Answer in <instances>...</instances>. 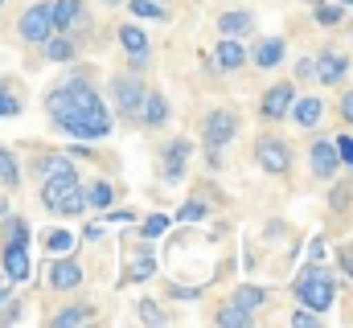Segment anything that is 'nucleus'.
Returning <instances> with one entry per match:
<instances>
[{"mask_svg":"<svg viewBox=\"0 0 353 328\" xmlns=\"http://www.w3.org/2000/svg\"><path fill=\"white\" fill-rule=\"evenodd\" d=\"M308 168L316 181H333L341 176V161H337V148H333V136H316L312 148H308Z\"/></svg>","mask_w":353,"mask_h":328,"instance_id":"14","label":"nucleus"},{"mask_svg":"<svg viewBox=\"0 0 353 328\" xmlns=\"http://www.w3.org/2000/svg\"><path fill=\"white\" fill-rule=\"evenodd\" d=\"M17 320H21V300L8 291V296L0 300V325H17Z\"/></svg>","mask_w":353,"mask_h":328,"instance_id":"42","label":"nucleus"},{"mask_svg":"<svg viewBox=\"0 0 353 328\" xmlns=\"http://www.w3.org/2000/svg\"><path fill=\"white\" fill-rule=\"evenodd\" d=\"M4 4H8V0H0V8H4Z\"/></svg>","mask_w":353,"mask_h":328,"instance_id":"55","label":"nucleus"},{"mask_svg":"<svg viewBox=\"0 0 353 328\" xmlns=\"http://www.w3.org/2000/svg\"><path fill=\"white\" fill-rule=\"evenodd\" d=\"M288 119H292L300 132H316L321 119H325V99H321V94H296L292 107H288Z\"/></svg>","mask_w":353,"mask_h":328,"instance_id":"15","label":"nucleus"},{"mask_svg":"<svg viewBox=\"0 0 353 328\" xmlns=\"http://www.w3.org/2000/svg\"><path fill=\"white\" fill-rule=\"evenodd\" d=\"M83 279H87V271H83V263L74 258V250H70V254H50V263H46V283H50V291H58V296L79 291Z\"/></svg>","mask_w":353,"mask_h":328,"instance_id":"7","label":"nucleus"},{"mask_svg":"<svg viewBox=\"0 0 353 328\" xmlns=\"http://www.w3.org/2000/svg\"><path fill=\"white\" fill-rule=\"evenodd\" d=\"M222 328H251L255 325V312L251 308H243V304H234V300H226L222 308H218V316H214Z\"/></svg>","mask_w":353,"mask_h":328,"instance_id":"31","label":"nucleus"},{"mask_svg":"<svg viewBox=\"0 0 353 328\" xmlns=\"http://www.w3.org/2000/svg\"><path fill=\"white\" fill-rule=\"evenodd\" d=\"M189 156H193V140H189V136H173V140L161 148V161H157L161 181H165V185L185 181V176H189Z\"/></svg>","mask_w":353,"mask_h":328,"instance_id":"9","label":"nucleus"},{"mask_svg":"<svg viewBox=\"0 0 353 328\" xmlns=\"http://www.w3.org/2000/svg\"><path fill=\"white\" fill-rule=\"evenodd\" d=\"M292 99H296V82H275V86H267L263 99H259V115H263L267 123H283L288 119V107H292Z\"/></svg>","mask_w":353,"mask_h":328,"instance_id":"13","label":"nucleus"},{"mask_svg":"<svg viewBox=\"0 0 353 328\" xmlns=\"http://www.w3.org/2000/svg\"><path fill=\"white\" fill-rule=\"evenodd\" d=\"M0 214H8V197L4 193H0Z\"/></svg>","mask_w":353,"mask_h":328,"instance_id":"52","label":"nucleus"},{"mask_svg":"<svg viewBox=\"0 0 353 328\" xmlns=\"http://www.w3.org/2000/svg\"><path fill=\"white\" fill-rule=\"evenodd\" d=\"M345 17H350V8L337 4V0H316V4H312V21H316L321 29H341Z\"/></svg>","mask_w":353,"mask_h":328,"instance_id":"27","label":"nucleus"},{"mask_svg":"<svg viewBox=\"0 0 353 328\" xmlns=\"http://www.w3.org/2000/svg\"><path fill=\"white\" fill-rule=\"evenodd\" d=\"M337 291H341L337 271L325 267V263H304V267L296 271V279H292V296H296L304 308L321 312V316L337 304Z\"/></svg>","mask_w":353,"mask_h":328,"instance_id":"3","label":"nucleus"},{"mask_svg":"<svg viewBox=\"0 0 353 328\" xmlns=\"http://www.w3.org/2000/svg\"><path fill=\"white\" fill-rule=\"evenodd\" d=\"M107 238V222H87L83 226V243H103Z\"/></svg>","mask_w":353,"mask_h":328,"instance_id":"46","label":"nucleus"},{"mask_svg":"<svg viewBox=\"0 0 353 328\" xmlns=\"http://www.w3.org/2000/svg\"><path fill=\"white\" fill-rule=\"evenodd\" d=\"M50 33H58L54 29V17H50V0H37V4H29L25 12H21V21H17V37L25 41V45H41Z\"/></svg>","mask_w":353,"mask_h":328,"instance_id":"8","label":"nucleus"},{"mask_svg":"<svg viewBox=\"0 0 353 328\" xmlns=\"http://www.w3.org/2000/svg\"><path fill=\"white\" fill-rule=\"evenodd\" d=\"M37 50H41L46 62H54V66H70V62L79 58V37H74V33H50Z\"/></svg>","mask_w":353,"mask_h":328,"instance_id":"18","label":"nucleus"},{"mask_svg":"<svg viewBox=\"0 0 353 328\" xmlns=\"http://www.w3.org/2000/svg\"><path fill=\"white\" fill-rule=\"evenodd\" d=\"M0 185H4V189H12V193L25 185V164L17 161V152H12V148H4V144H0Z\"/></svg>","mask_w":353,"mask_h":328,"instance_id":"26","label":"nucleus"},{"mask_svg":"<svg viewBox=\"0 0 353 328\" xmlns=\"http://www.w3.org/2000/svg\"><path fill=\"white\" fill-rule=\"evenodd\" d=\"M333 258H337L341 279H350V283H353V243H341L337 250H333Z\"/></svg>","mask_w":353,"mask_h":328,"instance_id":"41","label":"nucleus"},{"mask_svg":"<svg viewBox=\"0 0 353 328\" xmlns=\"http://www.w3.org/2000/svg\"><path fill=\"white\" fill-rule=\"evenodd\" d=\"M288 58V37H259L251 50H247V62L255 70H279Z\"/></svg>","mask_w":353,"mask_h":328,"instance_id":"17","label":"nucleus"},{"mask_svg":"<svg viewBox=\"0 0 353 328\" xmlns=\"http://www.w3.org/2000/svg\"><path fill=\"white\" fill-rule=\"evenodd\" d=\"M243 136V119H239V111H230V107H214L205 119H201V144L205 148H230L234 140Z\"/></svg>","mask_w":353,"mask_h":328,"instance_id":"5","label":"nucleus"},{"mask_svg":"<svg viewBox=\"0 0 353 328\" xmlns=\"http://www.w3.org/2000/svg\"><path fill=\"white\" fill-rule=\"evenodd\" d=\"M173 115V103L165 90H144V103H140V115H136V127L144 132H161Z\"/></svg>","mask_w":353,"mask_h":328,"instance_id":"12","label":"nucleus"},{"mask_svg":"<svg viewBox=\"0 0 353 328\" xmlns=\"http://www.w3.org/2000/svg\"><path fill=\"white\" fill-rule=\"evenodd\" d=\"M201 161H205L210 172H222V148H205V144H201Z\"/></svg>","mask_w":353,"mask_h":328,"instance_id":"48","label":"nucleus"},{"mask_svg":"<svg viewBox=\"0 0 353 328\" xmlns=\"http://www.w3.org/2000/svg\"><path fill=\"white\" fill-rule=\"evenodd\" d=\"M136 320H144V325H169V312H165L157 300H148V296H144V300L136 304Z\"/></svg>","mask_w":353,"mask_h":328,"instance_id":"38","label":"nucleus"},{"mask_svg":"<svg viewBox=\"0 0 353 328\" xmlns=\"http://www.w3.org/2000/svg\"><path fill=\"white\" fill-rule=\"evenodd\" d=\"M304 254H308L304 263H325V254H329V238H325V234H312V238H308V250H304Z\"/></svg>","mask_w":353,"mask_h":328,"instance_id":"43","label":"nucleus"},{"mask_svg":"<svg viewBox=\"0 0 353 328\" xmlns=\"http://www.w3.org/2000/svg\"><path fill=\"white\" fill-rule=\"evenodd\" d=\"M333 148H337L341 168H353V136L350 132H337V136H333Z\"/></svg>","mask_w":353,"mask_h":328,"instance_id":"39","label":"nucleus"},{"mask_svg":"<svg viewBox=\"0 0 353 328\" xmlns=\"http://www.w3.org/2000/svg\"><path fill=\"white\" fill-rule=\"evenodd\" d=\"M8 291H12V287H8V283H4V275H0V300H4Z\"/></svg>","mask_w":353,"mask_h":328,"instance_id":"51","label":"nucleus"},{"mask_svg":"<svg viewBox=\"0 0 353 328\" xmlns=\"http://www.w3.org/2000/svg\"><path fill=\"white\" fill-rule=\"evenodd\" d=\"M169 226H173V218L157 209V214H148V218L136 226V234H140L144 243H157V238H165V234H169Z\"/></svg>","mask_w":353,"mask_h":328,"instance_id":"33","label":"nucleus"},{"mask_svg":"<svg viewBox=\"0 0 353 328\" xmlns=\"http://www.w3.org/2000/svg\"><path fill=\"white\" fill-rule=\"evenodd\" d=\"M296 79H300V82H312V58H308V54L296 62Z\"/></svg>","mask_w":353,"mask_h":328,"instance_id":"50","label":"nucleus"},{"mask_svg":"<svg viewBox=\"0 0 353 328\" xmlns=\"http://www.w3.org/2000/svg\"><path fill=\"white\" fill-rule=\"evenodd\" d=\"M176 226H197V222H210V201L201 197V193H193V197H185V205L169 214Z\"/></svg>","mask_w":353,"mask_h":328,"instance_id":"25","label":"nucleus"},{"mask_svg":"<svg viewBox=\"0 0 353 328\" xmlns=\"http://www.w3.org/2000/svg\"><path fill=\"white\" fill-rule=\"evenodd\" d=\"M288 320H292L296 328H316V325H321V312H312V308H304V304H300Z\"/></svg>","mask_w":353,"mask_h":328,"instance_id":"44","label":"nucleus"},{"mask_svg":"<svg viewBox=\"0 0 353 328\" xmlns=\"http://www.w3.org/2000/svg\"><path fill=\"white\" fill-rule=\"evenodd\" d=\"M103 4H111V8H123V0H103Z\"/></svg>","mask_w":353,"mask_h":328,"instance_id":"53","label":"nucleus"},{"mask_svg":"<svg viewBox=\"0 0 353 328\" xmlns=\"http://www.w3.org/2000/svg\"><path fill=\"white\" fill-rule=\"evenodd\" d=\"M283 234H288V226H283V222H267V230H263V238H267V243H279Z\"/></svg>","mask_w":353,"mask_h":328,"instance_id":"49","label":"nucleus"},{"mask_svg":"<svg viewBox=\"0 0 353 328\" xmlns=\"http://www.w3.org/2000/svg\"><path fill=\"white\" fill-rule=\"evenodd\" d=\"M345 74H350V54H341V50L312 54V79L321 82V86H341Z\"/></svg>","mask_w":353,"mask_h":328,"instance_id":"11","label":"nucleus"},{"mask_svg":"<svg viewBox=\"0 0 353 328\" xmlns=\"http://www.w3.org/2000/svg\"><path fill=\"white\" fill-rule=\"evenodd\" d=\"M353 205V181H337L333 176V189H329V209L333 214H341V209H350Z\"/></svg>","mask_w":353,"mask_h":328,"instance_id":"37","label":"nucleus"},{"mask_svg":"<svg viewBox=\"0 0 353 328\" xmlns=\"http://www.w3.org/2000/svg\"><path fill=\"white\" fill-rule=\"evenodd\" d=\"M41 107H46L50 123H54L62 136L87 140V144L107 140V136H111V123H115V115H111L103 90L94 86V66L79 62V58L70 62V70H66L62 79L46 90V103H41Z\"/></svg>","mask_w":353,"mask_h":328,"instance_id":"1","label":"nucleus"},{"mask_svg":"<svg viewBox=\"0 0 353 328\" xmlns=\"http://www.w3.org/2000/svg\"><path fill=\"white\" fill-rule=\"evenodd\" d=\"M337 4H345V8H353V0H337Z\"/></svg>","mask_w":353,"mask_h":328,"instance_id":"54","label":"nucleus"},{"mask_svg":"<svg viewBox=\"0 0 353 328\" xmlns=\"http://www.w3.org/2000/svg\"><path fill=\"white\" fill-rule=\"evenodd\" d=\"M50 17L58 33H79V25H87V4L83 0H50Z\"/></svg>","mask_w":353,"mask_h":328,"instance_id":"20","label":"nucleus"},{"mask_svg":"<svg viewBox=\"0 0 353 328\" xmlns=\"http://www.w3.org/2000/svg\"><path fill=\"white\" fill-rule=\"evenodd\" d=\"M33 238V230H29V218H21V214H0V243H21L29 246Z\"/></svg>","mask_w":353,"mask_h":328,"instance_id":"28","label":"nucleus"},{"mask_svg":"<svg viewBox=\"0 0 353 328\" xmlns=\"http://www.w3.org/2000/svg\"><path fill=\"white\" fill-rule=\"evenodd\" d=\"M148 66H152V54H128V74H140L144 79Z\"/></svg>","mask_w":353,"mask_h":328,"instance_id":"45","label":"nucleus"},{"mask_svg":"<svg viewBox=\"0 0 353 328\" xmlns=\"http://www.w3.org/2000/svg\"><path fill=\"white\" fill-rule=\"evenodd\" d=\"M41 246H46V254H70V250H79V234L66 226H50L41 234Z\"/></svg>","mask_w":353,"mask_h":328,"instance_id":"29","label":"nucleus"},{"mask_svg":"<svg viewBox=\"0 0 353 328\" xmlns=\"http://www.w3.org/2000/svg\"><path fill=\"white\" fill-rule=\"evenodd\" d=\"M123 8L136 17V21H169V8L161 0H123Z\"/></svg>","mask_w":353,"mask_h":328,"instance_id":"34","label":"nucleus"},{"mask_svg":"<svg viewBox=\"0 0 353 328\" xmlns=\"http://www.w3.org/2000/svg\"><path fill=\"white\" fill-rule=\"evenodd\" d=\"M21 107H25V103H21V90L8 79H0V119H17Z\"/></svg>","mask_w":353,"mask_h":328,"instance_id":"35","label":"nucleus"},{"mask_svg":"<svg viewBox=\"0 0 353 328\" xmlns=\"http://www.w3.org/2000/svg\"><path fill=\"white\" fill-rule=\"evenodd\" d=\"M255 12L251 8H226L218 12V33L222 37H255Z\"/></svg>","mask_w":353,"mask_h":328,"instance_id":"21","label":"nucleus"},{"mask_svg":"<svg viewBox=\"0 0 353 328\" xmlns=\"http://www.w3.org/2000/svg\"><path fill=\"white\" fill-rule=\"evenodd\" d=\"M157 271H161V258H157V254H152V250L144 246V238H140V246H136V250L128 254V267H123L119 283H123V287H128V283H148V279H152Z\"/></svg>","mask_w":353,"mask_h":328,"instance_id":"16","label":"nucleus"},{"mask_svg":"<svg viewBox=\"0 0 353 328\" xmlns=\"http://www.w3.org/2000/svg\"><path fill=\"white\" fill-rule=\"evenodd\" d=\"M214 66H218L222 74L243 70V66H247V41H243V37H218V45H214Z\"/></svg>","mask_w":353,"mask_h":328,"instance_id":"19","label":"nucleus"},{"mask_svg":"<svg viewBox=\"0 0 353 328\" xmlns=\"http://www.w3.org/2000/svg\"><path fill=\"white\" fill-rule=\"evenodd\" d=\"M230 300H234V304H243V308H251V312H259L267 300H271V287H259V283H243V287H234V291H230Z\"/></svg>","mask_w":353,"mask_h":328,"instance_id":"32","label":"nucleus"},{"mask_svg":"<svg viewBox=\"0 0 353 328\" xmlns=\"http://www.w3.org/2000/svg\"><path fill=\"white\" fill-rule=\"evenodd\" d=\"M115 201H119V189H115L111 181H90L87 185V209H99V214H103V209H111Z\"/></svg>","mask_w":353,"mask_h":328,"instance_id":"30","label":"nucleus"},{"mask_svg":"<svg viewBox=\"0 0 353 328\" xmlns=\"http://www.w3.org/2000/svg\"><path fill=\"white\" fill-rule=\"evenodd\" d=\"M103 222H107V226H132V222H136V209L111 205V209H103Z\"/></svg>","mask_w":353,"mask_h":328,"instance_id":"40","label":"nucleus"},{"mask_svg":"<svg viewBox=\"0 0 353 328\" xmlns=\"http://www.w3.org/2000/svg\"><path fill=\"white\" fill-rule=\"evenodd\" d=\"M62 168H74V161H70L66 152H33V156H29V172H33L37 181L54 176V172H62Z\"/></svg>","mask_w":353,"mask_h":328,"instance_id":"24","label":"nucleus"},{"mask_svg":"<svg viewBox=\"0 0 353 328\" xmlns=\"http://www.w3.org/2000/svg\"><path fill=\"white\" fill-rule=\"evenodd\" d=\"M37 201H41V209L54 214V218H79V214H87V181L79 176V164H74V168H62V172H54V176H46Z\"/></svg>","mask_w":353,"mask_h":328,"instance_id":"2","label":"nucleus"},{"mask_svg":"<svg viewBox=\"0 0 353 328\" xmlns=\"http://www.w3.org/2000/svg\"><path fill=\"white\" fill-rule=\"evenodd\" d=\"M115 41H119L123 54H152V37H148L144 21H123L115 29Z\"/></svg>","mask_w":353,"mask_h":328,"instance_id":"22","label":"nucleus"},{"mask_svg":"<svg viewBox=\"0 0 353 328\" xmlns=\"http://www.w3.org/2000/svg\"><path fill=\"white\" fill-rule=\"evenodd\" d=\"M99 316V308L90 304V300H83V304H66V308H58L54 316H50V325L54 328H74V325H90Z\"/></svg>","mask_w":353,"mask_h":328,"instance_id":"23","label":"nucleus"},{"mask_svg":"<svg viewBox=\"0 0 353 328\" xmlns=\"http://www.w3.org/2000/svg\"><path fill=\"white\" fill-rule=\"evenodd\" d=\"M308 4H316V0H308Z\"/></svg>","mask_w":353,"mask_h":328,"instance_id":"56","label":"nucleus"},{"mask_svg":"<svg viewBox=\"0 0 353 328\" xmlns=\"http://www.w3.org/2000/svg\"><path fill=\"white\" fill-rule=\"evenodd\" d=\"M0 275H4V283H8V287L25 283V279L33 275L29 246H21V243H0Z\"/></svg>","mask_w":353,"mask_h":328,"instance_id":"10","label":"nucleus"},{"mask_svg":"<svg viewBox=\"0 0 353 328\" xmlns=\"http://www.w3.org/2000/svg\"><path fill=\"white\" fill-rule=\"evenodd\" d=\"M144 79L140 74H115V79L107 82V107H111V115L119 119V123H136V115H140V103H144Z\"/></svg>","mask_w":353,"mask_h":328,"instance_id":"4","label":"nucleus"},{"mask_svg":"<svg viewBox=\"0 0 353 328\" xmlns=\"http://www.w3.org/2000/svg\"><path fill=\"white\" fill-rule=\"evenodd\" d=\"M292 144L283 140V136H275V132H267L255 140V164L263 168L267 176H288L292 172Z\"/></svg>","mask_w":353,"mask_h":328,"instance_id":"6","label":"nucleus"},{"mask_svg":"<svg viewBox=\"0 0 353 328\" xmlns=\"http://www.w3.org/2000/svg\"><path fill=\"white\" fill-rule=\"evenodd\" d=\"M205 296L201 283H165V300H176V304H197Z\"/></svg>","mask_w":353,"mask_h":328,"instance_id":"36","label":"nucleus"},{"mask_svg":"<svg viewBox=\"0 0 353 328\" xmlns=\"http://www.w3.org/2000/svg\"><path fill=\"white\" fill-rule=\"evenodd\" d=\"M337 115H341V123H350V127H353V90H341V103H337Z\"/></svg>","mask_w":353,"mask_h":328,"instance_id":"47","label":"nucleus"}]
</instances>
